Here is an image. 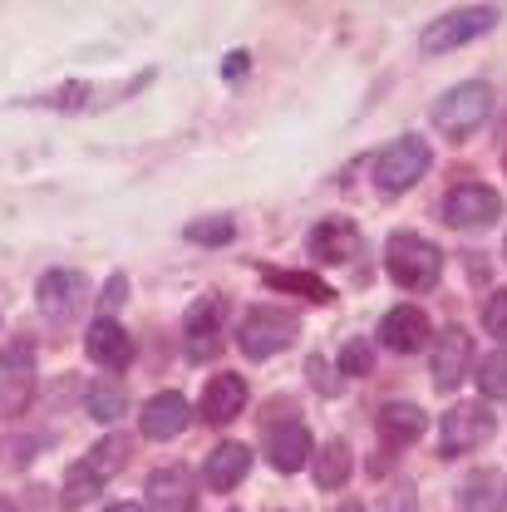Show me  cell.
Returning a JSON list of instances; mask_svg holds the SVG:
<instances>
[{
    "label": "cell",
    "mask_w": 507,
    "mask_h": 512,
    "mask_svg": "<svg viewBox=\"0 0 507 512\" xmlns=\"http://www.w3.org/2000/svg\"><path fill=\"white\" fill-rule=\"evenodd\" d=\"M222 301L217 296H207V301H197L188 316V330H183V340H188V360H212L217 350H222Z\"/></svg>",
    "instance_id": "13"
},
{
    "label": "cell",
    "mask_w": 507,
    "mask_h": 512,
    "mask_svg": "<svg viewBox=\"0 0 507 512\" xmlns=\"http://www.w3.org/2000/svg\"><path fill=\"white\" fill-rule=\"evenodd\" d=\"M375 429H380V439L389 448H409L424 429H429V414L419 409V404H404V399H394V404H384L380 419H375Z\"/></svg>",
    "instance_id": "16"
},
{
    "label": "cell",
    "mask_w": 507,
    "mask_h": 512,
    "mask_svg": "<svg viewBox=\"0 0 507 512\" xmlns=\"http://www.w3.org/2000/svg\"><path fill=\"white\" fill-rule=\"evenodd\" d=\"M468 370H473V340L463 325H448L434 345V384L448 394V389H458V380H468Z\"/></svg>",
    "instance_id": "10"
},
{
    "label": "cell",
    "mask_w": 507,
    "mask_h": 512,
    "mask_svg": "<svg viewBox=\"0 0 507 512\" xmlns=\"http://www.w3.org/2000/svg\"><path fill=\"white\" fill-rule=\"evenodd\" d=\"M84 296H89V281L79 271H50L40 281V311H45V320H55V325L79 316Z\"/></svg>",
    "instance_id": "9"
},
{
    "label": "cell",
    "mask_w": 507,
    "mask_h": 512,
    "mask_svg": "<svg viewBox=\"0 0 507 512\" xmlns=\"http://www.w3.org/2000/svg\"><path fill=\"white\" fill-rule=\"evenodd\" d=\"M370 173H375V192L399 197V192L414 188L429 173V143L424 138H394L389 148H380V158H375Z\"/></svg>",
    "instance_id": "2"
},
{
    "label": "cell",
    "mask_w": 507,
    "mask_h": 512,
    "mask_svg": "<svg viewBox=\"0 0 507 512\" xmlns=\"http://www.w3.org/2000/svg\"><path fill=\"white\" fill-rule=\"evenodd\" d=\"M247 468H252V453H247V444H217L212 453H207V463H202V478H207V488L232 493V488L247 478Z\"/></svg>",
    "instance_id": "19"
},
{
    "label": "cell",
    "mask_w": 507,
    "mask_h": 512,
    "mask_svg": "<svg viewBox=\"0 0 507 512\" xmlns=\"http://www.w3.org/2000/svg\"><path fill=\"white\" fill-rule=\"evenodd\" d=\"M35 389V345L20 335L0 350V414H20Z\"/></svg>",
    "instance_id": "7"
},
{
    "label": "cell",
    "mask_w": 507,
    "mask_h": 512,
    "mask_svg": "<svg viewBox=\"0 0 507 512\" xmlns=\"http://www.w3.org/2000/svg\"><path fill=\"white\" fill-rule=\"evenodd\" d=\"M128 296V276H109V291H104V311H119Z\"/></svg>",
    "instance_id": "31"
},
{
    "label": "cell",
    "mask_w": 507,
    "mask_h": 512,
    "mask_svg": "<svg viewBox=\"0 0 507 512\" xmlns=\"http://www.w3.org/2000/svg\"><path fill=\"white\" fill-rule=\"evenodd\" d=\"M493 25H498V10H493V5H463V10L439 15V20L419 35V45H424L429 55H444V50H458V45H468V40L488 35Z\"/></svg>",
    "instance_id": "4"
},
{
    "label": "cell",
    "mask_w": 507,
    "mask_h": 512,
    "mask_svg": "<svg viewBox=\"0 0 507 512\" xmlns=\"http://www.w3.org/2000/svg\"><path fill=\"white\" fill-rule=\"evenodd\" d=\"M493 114V89L488 84H458L434 104V124L448 138H473Z\"/></svg>",
    "instance_id": "3"
},
{
    "label": "cell",
    "mask_w": 507,
    "mask_h": 512,
    "mask_svg": "<svg viewBox=\"0 0 507 512\" xmlns=\"http://www.w3.org/2000/svg\"><path fill=\"white\" fill-rule=\"evenodd\" d=\"M266 458L276 463V473H296L301 463H311V429H306L301 419L271 424V434H266Z\"/></svg>",
    "instance_id": "14"
},
{
    "label": "cell",
    "mask_w": 507,
    "mask_h": 512,
    "mask_svg": "<svg viewBox=\"0 0 507 512\" xmlns=\"http://www.w3.org/2000/svg\"><path fill=\"white\" fill-rule=\"evenodd\" d=\"M222 74H227V79H242V74H247V55H242V50H237V55H227Z\"/></svg>",
    "instance_id": "32"
},
{
    "label": "cell",
    "mask_w": 507,
    "mask_h": 512,
    "mask_svg": "<svg viewBox=\"0 0 507 512\" xmlns=\"http://www.w3.org/2000/svg\"><path fill=\"white\" fill-rule=\"evenodd\" d=\"M84 409H89V419L109 424V419H119V414H124V389H119L114 380H99L89 394H84Z\"/></svg>",
    "instance_id": "25"
},
{
    "label": "cell",
    "mask_w": 507,
    "mask_h": 512,
    "mask_svg": "<svg viewBox=\"0 0 507 512\" xmlns=\"http://www.w3.org/2000/svg\"><path fill=\"white\" fill-rule=\"evenodd\" d=\"M247 409V380L242 375H217L202 389V419L207 424H227Z\"/></svg>",
    "instance_id": "17"
},
{
    "label": "cell",
    "mask_w": 507,
    "mask_h": 512,
    "mask_svg": "<svg viewBox=\"0 0 507 512\" xmlns=\"http://www.w3.org/2000/svg\"><path fill=\"white\" fill-rule=\"evenodd\" d=\"M355 252H360V232L345 217H330V222H320L311 232V256L316 261H350Z\"/></svg>",
    "instance_id": "20"
},
{
    "label": "cell",
    "mask_w": 507,
    "mask_h": 512,
    "mask_svg": "<svg viewBox=\"0 0 507 512\" xmlns=\"http://www.w3.org/2000/svg\"><path fill=\"white\" fill-rule=\"evenodd\" d=\"M483 325H488V335L507 340V291H498V296L483 306Z\"/></svg>",
    "instance_id": "30"
},
{
    "label": "cell",
    "mask_w": 507,
    "mask_h": 512,
    "mask_svg": "<svg viewBox=\"0 0 507 512\" xmlns=\"http://www.w3.org/2000/svg\"><path fill=\"white\" fill-rule=\"evenodd\" d=\"M384 271H389L394 286H404V291H429V286L439 281V271H444V256H439V247H434L429 237L399 232V237H389V247H384Z\"/></svg>",
    "instance_id": "1"
},
{
    "label": "cell",
    "mask_w": 507,
    "mask_h": 512,
    "mask_svg": "<svg viewBox=\"0 0 507 512\" xmlns=\"http://www.w3.org/2000/svg\"><path fill=\"white\" fill-rule=\"evenodd\" d=\"M340 512H360V503H345V508H340Z\"/></svg>",
    "instance_id": "34"
},
{
    "label": "cell",
    "mask_w": 507,
    "mask_h": 512,
    "mask_svg": "<svg viewBox=\"0 0 507 512\" xmlns=\"http://www.w3.org/2000/svg\"><path fill=\"white\" fill-rule=\"evenodd\" d=\"M370 365H375L370 340H350V345L340 350V375H370Z\"/></svg>",
    "instance_id": "28"
},
{
    "label": "cell",
    "mask_w": 507,
    "mask_h": 512,
    "mask_svg": "<svg viewBox=\"0 0 507 512\" xmlns=\"http://www.w3.org/2000/svg\"><path fill=\"white\" fill-rule=\"evenodd\" d=\"M296 316L291 311H276V306H256L252 316L242 320V355L247 360H271V355H281L291 340H296Z\"/></svg>",
    "instance_id": "5"
},
{
    "label": "cell",
    "mask_w": 507,
    "mask_h": 512,
    "mask_svg": "<svg viewBox=\"0 0 507 512\" xmlns=\"http://www.w3.org/2000/svg\"><path fill=\"white\" fill-rule=\"evenodd\" d=\"M463 512H507V483L498 473H473L463 483Z\"/></svg>",
    "instance_id": "21"
},
{
    "label": "cell",
    "mask_w": 507,
    "mask_h": 512,
    "mask_svg": "<svg viewBox=\"0 0 507 512\" xmlns=\"http://www.w3.org/2000/svg\"><path fill=\"white\" fill-rule=\"evenodd\" d=\"M478 389L488 399H507V350H493L488 360H478Z\"/></svg>",
    "instance_id": "27"
},
{
    "label": "cell",
    "mask_w": 507,
    "mask_h": 512,
    "mask_svg": "<svg viewBox=\"0 0 507 512\" xmlns=\"http://www.w3.org/2000/svg\"><path fill=\"white\" fill-rule=\"evenodd\" d=\"M380 340L389 350L409 355V350H419V345L429 340V316H424L419 306H394V311L380 320Z\"/></svg>",
    "instance_id": "18"
},
{
    "label": "cell",
    "mask_w": 507,
    "mask_h": 512,
    "mask_svg": "<svg viewBox=\"0 0 507 512\" xmlns=\"http://www.w3.org/2000/svg\"><path fill=\"white\" fill-rule=\"evenodd\" d=\"M84 350H89V360L104 365V370H128V365H133V340H128V330L114 316H99L89 325Z\"/></svg>",
    "instance_id": "11"
},
{
    "label": "cell",
    "mask_w": 507,
    "mask_h": 512,
    "mask_svg": "<svg viewBox=\"0 0 507 512\" xmlns=\"http://www.w3.org/2000/svg\"><path fill=\"white\" fill-rule=\"evenodd\" d=\"M99 488H104V483H99V478L84 468V458H79V463L64 473V508H84V503H89Z\"/></svg>",
    "instance_id": "26"
},
{
    "label": "cell",
    "mask_w": 507,
    "mask_h": 512,
    "mask_svg": "<svg viewBox=\"0 0 507 512\" xmlns=\"http://www.w3.org/2000/svg\"><path fill=\"white\" fill-rule=\"evenodd\" d=\"M148 508L153 512H197V478L188 468H158L148 478Z\"/></svg>",
    "instance_id": "12"
},
{
    "label": "cell",
    "mask_w": 507,
    "mask_h": 512,
    "mask_svg": "<svg viewBox=\"0 0 507 512\" xmlns=\"http://www.w3.org/2000/svg\"><path fill=\"white\" fill-rule=\"evenodd\" d=\"M188 242H202V247H222V242H232V222H227V217L192 222V227H188Z\"/></svg>",
    "instance_id": "29"
},
{
    "label": "cell",
    "mask_w": 507,
    "mask_h": 512,
    "mask_svg": "<svg viewBox=\"0 0 507 512\" xmlns=\"http://www.w3.org/2000/svg\"><path fill=\"white\" fill-rule=\"evenodd\" d=\"M128 463V439H119V434H109V439H99V444L89 448V458H84V468L99 478V483H109L119 468Z\"/></svg>",
    "instance_id": "24"
},
{
    "label": "cell",
    "mask_w": 507,
    "mask_h": 512,
    "mask_svg": "<svg viewBox=\"0 0 507 512\" xmlns=\"http://www.w3.org/2000/svg\"><path fill=\"white\" fill-rule=\"evenodd\" d=\"M192 424V409L183 394H153L143 404V434L148 439H178Z\"/></svg>",
    "instance_id": "15"
},
{
    "label": "cell",
    "mask_w": 507,
    "mask_h": 512,
    "mask_svg": "<svg viewBox=\"0 0 507 512\" xmlns=\"http://www.w3.org/2000/svg\"><path fill=\"white\" fill-rule=\"evenodd\" d=\"M488 434H493L488 404H453L444 419H439V453H444V458L473 453L478 444H488Z\"/></svg>",
    "instance_id": "6"
},
{
    "label": "cell",
    "mask_w": 507,
    "mask_h": 512,
    "mask_svg": "<svg viewBox=\"0 0 507 512\" xmlns=\"http://www.w3.org/2000/svg\"><path fill=\"white\" fill-rule=\"evenodd\" d=\"M104 512H143L138 503H114V508H104Z\"/></svg>",
    "instance_id": "33"
},
{
    "label": "cell",
    "mask_w": 507,
    "mask_h": 512,
    "mask_svg": "<svg viewBox=\"0 0 507 512\" xmlns=\"http://www.w3.org/2000/svg\"><path fill=\"white\" fill-rule=\"evenodd\" d=\"M261 281L276 286V291L306 296V301H316V306H330V301H335V291H330L320 276H311V271H261Z\"/></svg>",
    "instance_id": "22"
},
{
    "label": "cell",
    "mask_w": 507,
    "mask_h": 512,
    "mask_svg": "<svg viewBox=\"0 0 507 512\" xmlns=\"http://www.w3.org/2000/svg\"><path fill=\"white\" fill-rule=\"evenodd\" d=\"M0 512H15V508H10V503H5V498H0Z\"/></svg>",
    "instance_id": "35"
},
{
    "label": "cell",
    "mask_w": 507,
    "mask_h": 512,
    "mask_svg": "<svg viewBox=\"0 0 507 512\" xmlns=\"http://www.w3.org/2000/svg\"><path fill=\"white\" fill-rule=\"evenodd\" d=\"M311 468H316V483L325 493H335L345 478H350V448L340 444V439H330V444L320 448L316 458H311Z\"/></svg>",
    "instance_id": "23"
},
{
    "label": "cell",
    "mask_w": 507,
    "mask_h": 512,
    "mask_svg": "<svg viewBox=\"0 0 507 512\" xmlns=\"http://www.w3.org/2000/svg\"><path fill=\"white\" fill-rule=\"evenodd\" d=\"M498 212H503V197L483 183H458L444 197L448 227H488V222H498Z\"/></svg>",
    "instance_id": "8"
}]
</instances>
